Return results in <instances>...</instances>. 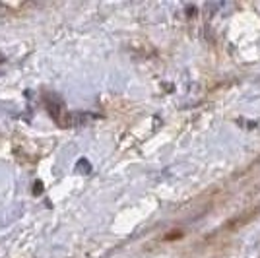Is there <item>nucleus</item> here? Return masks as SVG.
I'll return each mask as SVG.
<instances>
[{"label":"nucleus","mask_w":260,"mask_h":258,"mask_svg":"<svg viewBox=\"0 0 260 258\" xmlns=\"http://www.w3.org/2000/svg\"><path fill=\"white\" fill-rule=\"evenodd\" d=\"M258 258H260V256H258Z\"/></svg>","instance_id":"2"},{"label":"nucleus","mask_w":260,"mask_h":258,"mask_svg":"<svg viewBox=\"0 0 260 258\" xmlns=\"http://www.w3.org/2000/svg\"><path fill=\"white\" fill-rule=\"evenodd\" d=\"M82 167L86 169V173H89V169H91V167H89V163H87L86 159H80V162H78V169H82Z\"/></svg>","instance_id":"1"}]
</instances>
